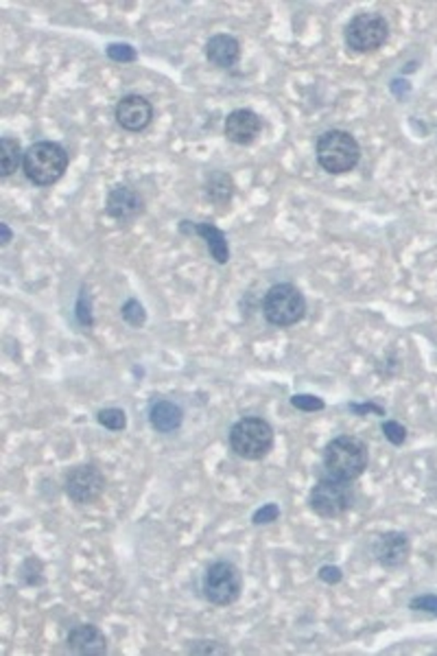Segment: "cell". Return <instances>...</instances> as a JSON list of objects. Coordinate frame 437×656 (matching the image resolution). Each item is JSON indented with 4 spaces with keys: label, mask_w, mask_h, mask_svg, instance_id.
<instances>
[{
    "label": "cell",
    "mask_w": 437,
    "mask_h": 656,
    "mask_svg": "<svg viewBox=\"0 0 437 656\" xmlns=\"http://www.w3.org/2000/svg\"><path fill=\"white\" fill-rule=\"evenodd\" d=\"M369 464L368 444L357 435H339L323 451V469L331 478L354 481L365 473Z\"/></svg>",
    "instance_id": "obj_1"
},
{
    "label": "cell",
    "mask_w": 437,
    "mask_h": 656,
    "mask_svg": "<svg viewBox=\"0 0 437 656\" xmlns=\"http://www.w3.org/2000/svg\"><path fill=\"white\" fill-rule=\"evenodd\" d=\"M315 156L323 171L341 176L352 171L361 160V147L350 132L328 130L317 138Z\"/></svg>",
    "instance_id": "obj_2"
},
{
    "label": "cell",
    "mask_w": 437,
    "mask_h": 656,
    "mask_svg": "<svg viewBox=\"0 0 437 656\" xmlns=\"http://www.w3.org/2000/svg\"><path fill=\"white\" fill-rule=\"evenodd\" d=\"M24 176H27L35 187H50L68 169V151L59 142H35L24 151Z\"/></svg>",
    "instance_id": "obj_3"
},
{
    "label": "cell",
    "mask_w": 437,
    "mask_h": 656,
    "mask_svg": "<svg viewBox=\"0 0 437 656\" xmlns=\"http://www.w3.org/2000/svg\"><path fill=\"white\" fill-rule=\"evenodd\" d=\"M230 447L243 460H262L274 447V429L259 416L241 418L230 429Z\"/></svg>",
    "instance_id": "obj_4"
},
{
    "label": "cell",
    "mask_w": 437,
    "mask_h": 656,
    "mask_svg": "<svg viewBox=\"0 0 437 656\" xmlns=\"http://www.w3.org/2000/svg\"><path fill=\"white\" fill-rule=\"evenodd\" d=\"M262 314H265L269 324L280 328L293 326L305 320L306 300L297 287L289 283L274 285L265 294V300H262Z\"/></svg>",
    "instance_id": "obj_5"
},
{
    "label": "cell",
    "mask_w": 437,
    "mask_h": 656,
    "mask_svg": "<svg viewBox=\"0 0 437 656\" xmlns=\"http://www.w3.org/2000/svg\"><path fill=\"white\" fill-rule=\"evenodd\" d=\"M352 481H343L337 478H323L313 486L311 497H308V504H311V510L315 512L322 519H337V516L346 515L348 510H352L354 495Z\"/></svg>",
    "instance_id": "obj_6"
},
{
    "label": "cell",
    "mask_w": 437,
    "mask_h": 656,
    "mask_svg": "<svg viewBox=\"0 0 437 656\" xmlns=\"http://www.w3.org/2000/svg\"><path fill=\"white\" fill-rule=\"evenodd\" d=\"M202 588L210 604H214V606H230V604H234L241 597L243 576H241L239 567L232 565V562H213V565L205 569Z\"/></svg>",
    "instance_id": "obj_7"
},
{
    "label": "cell",
    "mask_w": 437,
    "mask_h": 656,
    "mask_svg": "<svg viewBox=\"0 0 437 656\" xmlns=\"http://www.w3.org/2000/svg\"><path fill=\"white\" fill-rule=\"evenodd\" d=\"M343 35H346L348 49L357 50V53H372V50H378L380 46L387 42L389 24L385 15L377 12H363L350 20Z\"/></svg>",
    "instance_id": "obj_8"
},
{
    "label": "cell",
    "mask_w": 437,
    "mask_h": 656,
    "mask_svg": "<svg viewBox=\"0 0 437 656\" xmlns=\"http://www.w3.org/2000/svg\"><path fill=\"white\" fill-rule=\"evenodd\" d=\"M105 492V475L96 469L95 464L75 466L68 475H66V495L75 504L86 506L95 504L96 499Z\"/></svg>",
    "instance_id": "obj_9"
},
{
    "label": "cell",
    "mask_w": 437,
    "mask_h": 656,
    "mask_svg": "<svg viewBox=\"0 0 437 656\" xmlns=\"http://www.w3.org/2000/svg\"><path fill=\"white\" fill-rule=\"evenodd\" d=\"M153 105L141 95H127L116 105V123L127 132H142L151 125Z\"/></svg>",
    "instance_id": "obj_10"
},
{
    "label": "cell",
    "mask_w": 437,
    "mask_h": 656,
    "mask_svg": "<svg viewBox=\"0 0 437 656\" xmlns=\"http://www.w3.org/2000/svg\"><path fill=\"white\" fill-rule=\"evenodd\" d=\"M145 210V202L133 188L130 187H114L107 193L105 213L118 223H130L136 217H141Z\"/></svg>",
    "instance_id": "obj_11"
},
{
    "label": "cell",
    "mask_w": 437,
    "mask_h": 656,
    "mask_svg": "<svg viewBox=\"0 0 437 656\" xmlns=\"http://www.w3.org/2000/svg\"><path fill=\"white\" fill-rule=\"evenodd\" d=\"M374 556L383 567L398 569L409 560L411 545L409 538L403 532H385L374 541Z\"/></svg>",
    "instance_id": "obj_12"
},
{
    "label": "cell",
    "mask_w": 437,
    "mask_h": 656,
    "mask_svg": "<svg viewBox=\"0 0 437 656\" xmlns=\"http://www.w3.org/2000/svg\"><path fill=\"white\" fill-rule=\"evenodd\" d=\"M225 138L234 145H251L262 132V119L251 110H234L225 119Z\"/></svg>",
    "instance_id": "obj_13"
},
{
    "label": "cell",
    "mask_w": 437,
    "mask_h": 656,
    "mask_svg": "<svg viewBox=\"0 0 437 656\" xmlns=\"http://www.w3.org/2000/svg\"><path fill=\"white\" fill-rule=\"evenodd\" d=\"M68 648L75 654L99 656L107 652V639L99 628L92 624H79L68 633Z\"/></svg>",
    "instance_id": "obj_14"
},
{
    "label": "cell",
    "mask_w": 437,
    "mask_h": 656,
    "mask_svg": "<svg viewBox=\"0 0 437 656\" xmlns=\"http://www.w3.org/2000/svg\"><path fill=\"white\" fill-rule=\"evenodd\" d=\"M179 230H182L184 234H197V237H202L205 241V245H208L213 259L217 260L219 265H225L230 260L228 239H225V234L221 232L217 225L182 222V223H179Z\"/></svg>",
    "instance_id": "obj_15"
},
{
    "label": "cell",
    "mask_w": 437,
    "mask_h": 656,
    "mask_svg": "<svg viewBox=\"0 0 437 656\" xmlns=\"http://www.w3.org/2000/svg\"><path fill=\"white\" fill-rule=\"evenodd\" d=\"M241 58L239 40L228 33H217L205 42V59L217 68H232Z\"/></svg>",
    "instance_id": "obj_16"
},
{
    "label": "cell",
    "mask_w": 437,
    "mask_h": 656,
    "mask_svg": "<svg viewBox=\"0 0 437 656\" xmlns=\"http://www.w3.org/2000/svg\"><path fill=\"white\" fill-rule=\"evenodd\" d=\"M184 412L179 405L171 401H158L153 403L151 412H149V423L156 429L158 433H173L182 427Z\"/></svg>",
    "instance_id": "obj_17"
},
{
    "label": "cell",
    "mask_w": 437,
    "mask_h": 656,
    "mask_svg": "<svg viewBox=\"0 0 437 656\" xmlns=\"http://www.w3.org/2000/svg\"><path fill=\"white\" fill-rule=\"evenodd\" d=\"M205 197L210 199L213 204L217 206H225L230 204L234 195V179L223 171H214L210 173L208 179H205Z\"/></svg>",
    "instance_id": "obj_18"
},
{
    "label": "cell",
    "mask_w": 437,
    "mask_h": 656,
    "mask_svg": "<svg viewBox=\"0 0 437 656\" xmlns=\"http://www.w3.org/2000/svg\"><path fill=\"white\" fill-rule=\"evenodd\" d=\"M20 162H24V153L15 138L5 136L0 141V176L9 178L18 171Z\"/></svg>",
    "instance_id": "obj_19"
},
{
    "label": "cell",
    "mask_w": 437,
    "mask_h": 656,
    "mask_svg": "<svg viewBox=\"0 0 437 656\" xmlns=\"http://www.w3.org/2000/svg\"><path fill=\"white\" fill-rule=\"evenodd\" d=\"M96 420H99V424H103V427L110 429V432H123V429L127 427L125 412L116 407L103 409V412H99V416H96Z\"/></svg>",
    "instance_id": "obj_20"
},
{
    "label": "cell",
    "mask_w": 437,
    "mask_h": 656,
    "mask_svg": "<svg viewBox=\"0 0 437 656\" xmlns=\"http://www.w3.org/2000/svg\"><path fill=\"white\" fill-rule=\"evenodd\" d=\"M121 314H123V320H125L127 324L133 326V328H141V326L145 324V322H147V314H145V309H142L141 302L133 300V298H132V300H127L125 305H123Z\"/></svg>",
    "instance_id": "obj_21"
},
{
    "label": "cell",
    "mask_w": 437,
    "mask_h": 656,
    "mask_svg": "<svg viewBox=\"0 0 437 656\" xmlns=\"http://www.w3.org/2000/svg\"><path fill=\"white\" fill-rule=\"evenodd\" d=\"M291 405L296 409H302V412H322L326 407L322 398L311 396V394H297V396L291 398Z\"/></svg>",
    "instance_id": "obj_22"
},
{
    "label": "cell",
    "mask_w": 437,
    "mask_h": 656,
    "mask_svg": "<svg viewBox=\"0 0 437 656\" xmlns=\"http://www.w3.org/2000/svg\"><path fill=\"white\" fill-rule=\"evenodd\" d=\"M107 58L121 61V64H127V61H133L138 58L136 49L130 44H110L107 46Z\"/></svg>",
    "instance_id": "obj_23"
},
{
    "label": "cell",
    "mask_w": 437,
    "mask_h": 656,
    "mask_svg": "<svg viewBox=\"0 0 437 656\" xmlns=\"http://www.w3.org/2000/svg\"><path fill=\"white\" fill-rule=\"evenodd\" d=\"M383 433H385V438L389 440V442L396 444V447H398V444H403L405 440H407V429H405L400 423H396V420H385Z\"/></svg>",
    "instance_id": "obj_24"
},
{
    "label": "cell",
    "mask_w": 437,
    "mask_h": 656,
    "mask_svg": "<svg viewBox=\"0 0 437 656\" xmlns=\"http://www.w3.org/2000/svg\"><path fill=\"white\" fill-rule=\"evenodd\" d=\"M409 606L414 608V611H423V613L435 615V617H437V596H420V597H414V599H411Z\"/></svg>",
    "instance_id": "obj_25"
},
{
    "label": "cell",
    "mask_w": 437,
    "mask_h": 656,
    "mask_svg": "<svg viewBox=\"0 0 437 656\" xmlns=\"http://www.w3.org/2000/svg\"><path fill=\"white\" fill-rule=\"evenodd\" d=\"M278 516H280V507H278L276 504H267V506H262L259 512H256L254 523L256 525H267V523L278 521Z\"/></svg>",
    "instance_id": "obj_26"
},
{
    "label": "cell",
    "mask_w": 437,
    "mask_h": 656,
    "mask_svg": "<svg viewBox=\"0 0 437 656\" xmlns=\"http://www.w3.org/2000/svg\"><path fill=\"white\" fill-rule=\"evenodd\" d=\"M320 578L328 584H337L339 580H341V569H339V567H322L320 569Z\"/></svg>",
    "instance_id": "obj_27"
},
{
    "label": "cell",
    "mask_w": 437,
    "mask_h": 656,
    "mask_svg": "<svg viewBox=\"0 0 437 656\" xmlns=\"http://www.w3.org/2000/svg\"><path fill=\"white\" fill-rule=\"evenodd\" d=\"M352 409H354V412H359V414H363V412H377L378 414V416H383V409H380L378 407V405H372V403H369V405H352Z\"/></svg>",
    "instance_id": "obj_28"
},
{
    "label": "cell",
    "mask_w": 437,
    "mask_h": 656,
    "mask_svg": "<svg viewBox=\"0 0 437 656\" xmlns=\"http://www.w3.org/2000/svg\"><path fill=\"white\" fill-rule=\"evenodd\" d=\"M0 230H3V245H7L12 241V230L7 223H0Z\"/></svg>",
    "instance_id": "obj_29"
}]
</instances>
